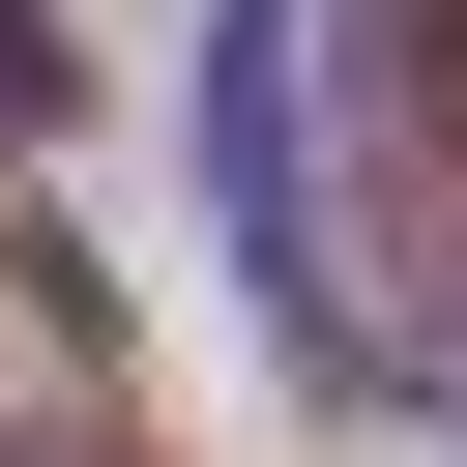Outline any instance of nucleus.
Segmentation results:
<instances>
[{
    "label": "nucleus",
    "mask_w": 467,
    "mask_h": 467,
    "mask_svg": "<svg viewBox=\"0 0 467 467\" xmlns=\"http://www.w3.org/2000/svg\"><path fill=\"white\" fill-rule=\"evenodd\" d=\"M204 175H234V292L292 321V379H379V321L321 263V146H292V0H204Z\"/></svg>",
    "instance_id": "f257e3e1"
}]
</instances>
